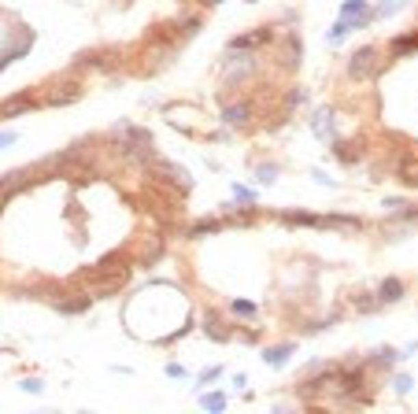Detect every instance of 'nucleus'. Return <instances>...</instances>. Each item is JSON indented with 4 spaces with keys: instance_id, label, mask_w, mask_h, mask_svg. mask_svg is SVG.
I'll use <instances>...</instances> for the list:
<instances>
[{
    "instance_id": "12",
    "label": "nucleus",
    "mask_w": 418,
    "mask_h": 414,
    "mask_svg": "<svg viewBox=\"0 0 418 414\" xmlns=\"http://www.w3.org/2000/svg\"><path fill=\"white\" fill-rule=\"evenodd\" d=\"M378 300H381V303L404 300V281H400V278H385V281H381V289H378Z\"/></svg>"
},
{
    "instance_id": "14",
    "label": "nucleus",
    "mask_w": 418,
    "mask_h": 414,
    "mask_svg": "<svg viewBox=\"0 0 418 414\" xmlns=\"http://www.w3.org/2000/svg\"><path fill=\"white\" fill-rule=\"evenodd\" d=\"M333 155H337L341 163H356L363 155V141H337L333 144Z\"/></svg>"
},
{
    "instance_id": "21",
    "label": "nucleus",
    "mask_w": 418,
    "mask_h": 414,
    "mask_svg": "<svg viewBox=\"0 0 418 414\" xmlns=\"http://www.w3.org/2000/svg\"><path fill=\"white\" fill-rule=\"evenodd\" d=\"M326 226H337V229H363V218H352V215H330Z\"/></svg>"
},
{
    "instance_id": "28",
    "label": "nucleus",
    "mask_w": 418,
    "mask_h": 414,
    "mask_svg": "<svg viewBox=\"0 0 418 414\" xmlns=\"http://www.w3.org/2000/svg\"><path fill=\"white\" fill-rule=\"evenodd\" d=\"M274 167H259V181H263V185H270V181H274Z\"/></svg>"
},
{
    "instance_id": "32",
    "label": "nucleus",
    "mask_w": 418,
    "mask_h": 414,
    "mask_svg": "<svg viewBox=\"0 0 418 414\" xmlns=\"http://www.w3.org/2000/svg\"><path fill=\"white\" fill-rule=\"evenodd\" d=\"M233 196H237V200H244V204H248V200H252V192H248V189H241V185H237V189H233Z\"/></svg>"
},
{
    "instance_id": "13",
    "label": "nucleus",
    "mask_w": 418,
    "mask_h": 414,
    "mask_svg": "<svg viewBox=\"0 0 418 414\" xmlns=\"http://www.w3.org/2000/svg\"><path fill=\"white\" fill-rule=\"evenodd\" d=\"M281 222L285 226H326V218H319V215H307V211H285V215H281Z\"/></svg>"
},
{
    "instance_id": "10",
    "label": "nucleus",
    "mask_w": 418,
    "mask_h": 414,
    "mask_svg": "<svg viewBox=\"0 0 418 414\" xmlns=\"http://www.w3.org/2000/svg\"><path fill=\"white\" fill-rule=\"evenodd\" d=\"M333 381H337V392H341V396H352V392H359V385H363V370L333 374Z\"/></svg>"
},
{
    "instance_id": "17",
    "label": "nucleus",
    "mask_w": 418,
    "mask_h": 414,
    "mask_svg": "<svg viewBox=\"0 0 418 414\" xmlns=\"http://www.w3.org/2000/svg\"><path fill=\"white\" fill-rule=\"evenodd\" d=\"M89 303H93V296L81 292L78 300H56V311H63V315H81V311H89Z\"/></svg>"
},
{
    "instance_id": "27",
    "label": "nucleus",
    "mask_w": 418,
    "mask_h": 414,
    "mask_svg": "<svg viewBox=\"0 0 418 414\" xmlns=\"http://www.w3.org/2000/svg\"><path fill=\"white\" fill-rule=\"evenodd\" d=\"M233 311H237V315H256V307H252L248 300H237V303H233Z\"/></svg>"
},
{
    "instance_id": "4",
    "label": "nucleus",
    "mask_w": 418,
    "mask_h": 414,
    "mask_svg": "<svg viewBox=\"0 0 418 414\" xmlns=\"http://www.w3.org/2000/svg\"><path fill=\"white\" fill-rule=\"evenodd\" d=\"M115 270H130V255H122V252H107L104 259H96L93 266H86V270H81V281L100 278V274H115Z\"/></svg>"
},
{
    "instance_id": "26",
    "label": "nucleus",
    "mask_w": 418,
    "mask_h": 414,
    "mask_svg": "<svg viewBox=\"0 0 418 414\" xmlns=\"http://www.w3.org/2000/svg\"><path fill=\"white\" fill-rule=\"evenodd\" d=\"M396 359H400V355L393 352V348H381V352H378V359H374V363H389V366H393V363H396Z\"/></svg>"
},
{
    "instance_id": "11",
    "label": "nucleus",
    "mask_w": 418,
    "mask_h": 414,
    "mask_svg": "<svg viewBox=\"0 0 418 414\" xmlns=\"http://www.w3.org/2000/svg\"><path fill=\"white\" fill-rule=\"evenodd\" d=\"M204 333L211 340H230V329H226V322L215 315V311H207V315H204Z\"/></svg>"
},
{
    "instance_id": "18",
    "label": "nucleus",
    "mask_w": 418,
    "mask_h": 414,
    "mask_svg": "<svg viewBox=\"0 0 418 414\" xmlns=\"http://www.w3.org/2000/svg\"><path fill=\"white\" fill-rule=\"evenodd\" d=\"M222 226H226V222H219V218H200L196 226H189V237H193V241H196V237H207V233H219Z\"/></svg>"
},
{
    "instance_id": "33",
    "label": "nucleus",
    "mask_w": 418,
    "mask_h": 414,
    "mask_svg": "<svg viewBox=\"0 0 418 414\" xmlns=\"http://www.w3.org/2000/svg\"><path fill=\"white\" fill-rule=\"evenodd\" d=\"M167 374H170V377H185V370H181L178 363H170V366H167Z\"/></svg>"
},
{
    "instance_id": "9",
    "label": "nucleus",
    "mask_w": 418,
    "mask_h": 414,
    "mask_svg": "<svg viewBox=\"0 0 418 414\" xmlns=\"http://www.w3.org/2000/svg\"><path fill=\"white\" fill-rule=\"evenodd\" d=\"M270 38H274V30H270V26H259L256 34H244V38H233L230 49H256V44H267Z\"/></svg>"
},
{
    "instance_id": "23",
    "label": "nucleus",
    "mask_w": 418,
    "mask_h": 414,
    "mask_svg": "<svg viewBox=\"0 0 418 414\" xmlns=\"http://www.w3.org/2000/svg\"><path fill=\"white\" fill-rule=\"evenodd\" d=\"M352 303H356V311H374L381 300H370V292H356V296H352Z\"/></svg>"
},
{
    "instance_id": "29",
    "label": "nucleus",
    "mask_w": 418,
    "mask_h": 414,
    "mask_svg": "<svg viewBox=\"0 0 418 414\" xmlns=\"http://www.w3.org/2000/svg\"><path fill=\"white\" fill-rule=\"evenodd\" d=\"M407 389H411V377H396V392H400V396H404Z\"/></svg>"
},
{
    "instance_id": "3",
    "label": "nucleus",
    "mask_w": 418,
    "mask_h": 414,
    "mask_svg": "<svg viewBox=\"0 0 418 414\" xmlns=\"http://www.w3.org/2000/svg\"><path fill=\"white\" fill-rule=\"evenodd\" d=\"M378 75V49H359L356 56L348 60V78H356V81H363V78H374Z\"/></svg>"
},
{
    "instance_id": "20",
    "label": "nucleus",
    "mask_w": 418,
    "mask_h": 414,
    "mask_svg": "<svg viewBox=\"0 0 418 414\" xmlns=\"http://www.w3.org/2000/svg\"><path fill=\"white\" fill-rule=\"evenodd\" d=\"M415 49H418V30L407 34V38H396L393 41V56H407V52H415Z\"/></svg>"
},
{
    "instance_id": "35",
    "label": "nucleus",
    "mask_w": 418,
    "mask_h": 414,
    "mask_svg": "<svg viewBox=\"0 0 418 414\" xmlns=\"http://www.w3.org/2000/svg\"><path fill=\"white\" fill-rule=\"evenodd\" d=\"M204 4H222V0H204Z\"/></svg>"
},
{
    "instance_id": "6",
    "label": "nucleus",
    "mask_w": 418,
    "mask_h": 414,
    "mask_svg": "<svg viewBox=\"0 0 418 414\" xmlns=\"http://www.w3.org/2000/svg\"><path fill=\"white\" fill-rule=\"evenodd\" d=\"M252 112H256V107H252V100H241V104L226 107L222 118H226V126H233V130H237V126H248L252 122Z\"/></svg>"
},
{
    "instance_id": "31",
    "label": "nucleus",
    "mask_w": 418,
    "mask_h": 414,
    "mask_svg": "<svg viewBox=\"0 0 418 414\" xmlns=\"http://www.w3.org/2000/svg\"><path fill=\"white\" fill-rule=\"evenodd\" d=\"M23 392H41V381H34V377H30V381H23Z\"/></svg>"
},
{
    "instance_id": "2",
    "label": "nucleus",
    "mask_w": 418,
    "mask_h": 414,
    "mask_svg": "<svg viewBox=\"0 0 418 414\" xmlns=\"http://www.w3.org/2000/svg\"><path fill=\"white\" fill-rule=\"evenodd\" d=\"M126 281H130V270H115V274H100V278H89V296L100 300V296H115V292L126 289Z\"/></svg>"
},
{
    "instance_id": "1",
    "label": "nucleus",
    "mask_w": 418,
    "mask_h": 414,
    "mask_svg": "<svg viewBox=\"0 0 418 414\" xmlns=\"http://www.w3.org/2000/svg\"><path fill=\"white\" fill-rule=\"evenodd\" d=\"M148 170L159 174V181H167V185H174L178 192H189V170L178 167V163H167V159H148Z\"/></svg>"
},
{
    "instance_id": "15",
    "label": "nucleus",
    "mask_w": 418,
    "mask_h": 414,
    "mask_svg": "<svg viewBox=\"0 0 418 414\" xmlns=\"http://www.w3.org/2000/svg\"><path fill=\"white\" fill-rule=\"evenodd\" d=\"M300 56H304V49H300V38H285V49H281V67L285 70H293Z\"/></svg>"
},
{
    "instance_id": "19",
    "label": "nucleus",
    "mask_w": 418,
    "mask_h": 414,
    "mask_svg": "<svg viewBox=\"0 0 418 414\" xmlns=\"http://www.w3.org/2000/svg\"><path fill=\"white\" fill-rule=\"evenodd\" d=\"M289 355H293V344H278V348H267V355H263V359H267V366H281Z\"/></svg>"
},
{
    "instance_id": "5",
    "label": "nucleus",
    "mask_w": 418,
    "mask_h": 414,
    "mask_svg": "<svg viewBox=\"0 0 418 414\" xmlns=\"http://www.w3.org/2000/svg\"><path fill=\"white\" fill-rule=\"evenodd\" d=\"M81 96V81H63V86H56L49 96H44V104H75V100Z\"/></svg>"
},
{
    "instance_id": "16",
    "label": "nucleus",
    "mask_w": 418,
    "mask_h": 414,
    "mask_svg": "<svg viewBox=\"0 0 418 414\" xmlns=\"http://www.w3.org/2000/svg\"><path fill=\"white\" fill-rule=\"evenodd\" d=\"M163 255V237H148V241H144V248H141V255H138V263L141 266H152Z\"/></svg>"
},
{
    "instance_id": "36",
    "label": "nucleus",
    "mask_w": 418,
    "mask_h": 414,
    "mask_svg": "<svg viewBox=\"0 0 418 414\" xmlns=\"http://www.w3.org/2000/svg\"><path fill=\"white\" fill-rule=\"evenodd\" d=\"M122 4H130V0H122Z\"/></svg>"
},
{
    "instance_id": "24",
    "label": "nucleus",
    "mask_w": 418,
    "mask_h": 414,
    "mask_svg": "<svg viewBox=\"0 0 418 414\" xmlns=\"http://www.w3.org/2000/svg\"><path fill=\"white\" fill-rule=\"evenodd\" d=\"M200 403H204L207 411H222V407H226V400H222L219 392H215V396H204V400H200Z\"/></svg>"
},
{
    "instance_id": "30",
    "label": "nucleus",
    "mask_w": 418,
    "mask_h": 414,
    "mask_svg": "<svg viewBox=\"0 0 418 414\" xmlns=\"http://www.w3.org/2000/svg\"><path fill=\"white\" fill-rule=\"evenodd\" d=\"M8 144H15V133H12V130L0 133V148H8Z\"/></svg>"
},
{
    "instance_id": "25",
    "label": "nucleus",
    "mask_w": 418,
    "mask_h": 414,
    "mask_svg": "<svg viewBox=\"0 0 418 414\" xmlns=\"http://www.w3.org/2000/svg\"><path fill=\"white\" fill-rule=\"evenodd\" d=\"M344 38H348V23H337V26H333V30H330V41H344Z\"/></svg>"
},
{
    "instance_id": "8",
    "label": "nucleus",
    "mask_w": 418,
    "mask_h": 414,
    "mask_svg": "<svg viewBox=\"0 0 418 414\" xmlns=\"http://www.w3.org/2000/svg\"><path fill=\"white\" fill-rule=\"evenodd\" d=\"M396 178L404 181L407 189H418V155H404V159H400Z\"/></svg>"
},
{
    "instance_id": "34",
    "label": "nucleus",
    "mask_w": 418,
    "mask_h": 414,
    "mask_svg": "<svg viewBox=\"0 0 418 414\" xmlns=\"http://www.w3.org/2000/svg\"><path fill=\"white\" fill-rule=\"evenodd\" d=\"M400 211H404V207H400ZM404 218H407V222H418V207H411V211H404Z\"/></svg>"
},
{
    "instance_id": "22",
    "label": "nucleus",
    "mask_w": 418,
    "mask_h": 414,
    "mask_svg": "<svg viewBox=\"0 0 418 414\" xmlns=\"http://www.w3.org/2000/svg\"><path fill=\"white\" fill-rule=\"evenodd\" d=\"M330 130H333V115L319 112V115H315V133H319L322 141H326V137H330Z\"/></svg>"
},
{
    "instance_id": "7",
    "label": "nucleus",
    "mask_w": 418,
    "mask_h": 414,
    "mask_svg": "<svg viewBox=\"0 0 418 414\" xmlns=\"http://www.w3.org/2000/svg\"><path fill=\"white\" fill-rule=\"evenodd\" d=\"M34 104H38V100H34V93H19V96H12V100H4V104H0V115H4V118L23 115V112H30Z\"/></svg>"
}]
</instances>
